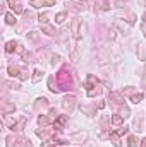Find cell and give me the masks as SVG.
I'll use <instances>...</instances> for the list:
<instances>
[{
  "instance_id": "obj_1",
  "label": "cell",
  "mask_w": 146,
  "mask_h": 147,
  "mask_svg": "<svg viewBox=\"0 0 146 147\" xmlns=\"http://www.w3.org/2000/svg\"><path fill=\"white\" fill-rule=\"evenodd\" d=\"M84 31H86V24L81 21V19H72V22H71V34H72L74 41H79L83 34H84Z\"/></svg>"
},
{
  "instance_id": "obj_2",
  "label": "cell",
  "mask_w": 146,
  "mask_h": 147,
  "mask_svg": "<svg viewBox=\"0 0 146 147\" xmlns=\"http://www.w3.org/2000/svg\"><path fill=\"white\" fill-rule=\"evenodd\" d=\"M7 147H33L29 139H24V137H14V135H9L5 139Z\"/></svg>"
},
{
  "instance_id": "obj_3",
  "label": "cell",
  "mask_w": 146,
  "mask_h": 147,
  "mask_svg": "<svg viewBox=\"0 0 146 147\" xmlns=\"http://www.w3.org/2000/svg\"><path fill=\"white\" fill-rule=\"evenodd\" d=\"M57 80L60 89H74V84L71 80V74H67V70H60L57 74Z\"/></svg>"
},
{
  "instance_id": "obj_4",
  "label": "cell",
  "mask_w": 146,
  "mask_h": 147,
  "mask_svg": "<svg viewBox=\"0 0 146 147\" xmlns=\"http://www.w3.org/2000/svg\"><path fill=\"white\" fill-rule=\"evenodd\" d=\"M74 12H84L88 9V0H71L67 3Z\"/></svg>"
},
{
  "instance_id": "obj_5",
  "label": "cell",
  "mask_w": 146,
  "mask_h": 147,
  "mask_svg": "<svg viewBox=\"0 0 146 147\" xmlns=\"http://www.w3.org/2000/svg\"><path fill=\"white\" fill-rule=\"evenodd\" d=\"M108 101L115 106V108H117V106H126V105H124L126 101H124V94H122V92H110Z\"/></svg>"
},
{
  "instance_id": "obj_6",
  "label": "cell",
  "mask_w": 146,
  "mask_h": 147,
  "mask_svg": "<svg viewBox=\"0 0 146 147\" xmlns=\"http://www.w3.org/2000/svg\"><path fill=\"white\" fill-rule=\"evenodd\" d=\"M62 108L71 113V111L76 108V98H74V96H65V98L62 99Z\"/></svg>"
},
{
  "instance_id": "obj_7",
  "label": "cell",
  "mask_w": 146,
  "mask_h": 147,
  "mask_svg": "<svg viewBox=\"0 0 146 147\" xmlns=\"http://www.w3.org/2000/svg\"><path fill=\"white\" fill-rule=\"evenodd\" d=\"M79 110L83 115H86V116H89V118H93V116H96V108L95 106H88V105H79Z\"/></svg>"
},
{
  "instance_id": "obj_8",
  "label": "cell",
  "mask_w": 146,
  "mask_h": 147,
  "mask_svg": "<svg viewBox=\"0 0 146 147\" xmlns=\"http://www.w3.org/2000/svg\"><path fill=\"white\" fill-rule=\"evenodd\" d=\"M110 9V3L107 0H95V12H105Z\"/></svg>"
},
{
  "instance_id": "obj_9",
  "label": "cell",
  "mask_w": 146,
  "mask_h": 147,
  "mask_svg": "<svg viewBox=\"0 0 146 147\" xmlns=\"http://www.w3.org/2000/svg\"><path fill=\"white\" fill-rule=\"evenodd\" d=\"M33 108H35L36 111L43 110V108H48V99H46L45 96H40V98H36V101H35Z\"/></svg>"
},
{
  "instance_id": "obj_10",
  "label": "cell",
  "mask_w": 146,
  "mask_h": 147,
  "mask_svg": "<svg viewBox=\"0 0 146 147\" xmlns=\"http://www.w3.org/2000/svg\"><path fill=\"white\" fill-rule=\"evenodd\" d=\"M52 134H53V130H50V128H36V135L40 139H45V140H50V137H52Z\"/></svg>"
},
{
  "instance_id": "obj_11",
  "label": "cell",
  "mask_w": 146,
  "mask_h": 147,
  "mask_svg": "<svg viewBox=\"0 0 146 147\" xmlns=\"http://www.w3.org/2000/svg\"><path fill=\"white\" fill-rule=\"evenodd\" d=\"M7 2H9V5L12 7V10H14L16 14H23V12H24V7H23L21 0H7Z\"/></svg>"
},
{
  "instance_id": "obj_12",
  "label": "cell",
  "mask_w": 146,
  "mask_h": 147,
  "mask_svg": "<svg viewBox=\"0 0 146 147\" xmlns=\"http://www.w3.org/2000/svg\"><path fill=\"white\" fill-rule=\"evenodd\" d=\"M136 55H138V60L146 62V45H143V43L138 45V48H136Z\"/></svg>"
},
{
  "instance_id": "obj_13",
  "label": "cell",
  "mask_w": 146,
  "mask_h": 147,
  "mask_svg": "<svg viewBox=\"0 0 146 147\" xmlns=\"http://www.w3.org/2000/svg\"><path fill=\"white\" fill-rule=\"evenodd\" d=\"M88 139V132H77V134H72L71 135V140L72 142H84Z\"/></svg>"
},
{
  "instance_id": "obj_14",
  "label": "cell",
  "mask_w": 146,
  "mask_h": 147,
  "mask_svg": "<svg viewBox=\"0 0 146 147\" xmlns=\"http://www.w3.org/2000/svg\"><path fill=\"white\" fill-rule=\"evenodd\" d=\"M2 111H3V115L14 113V111H16V106H14V103H9V101H2Z\"/></svg>"
},
{
  "instance_id": "obj_15",
  "label": "cell",
  "mask_w": 146,
  "mask_h": 147,
  "mask_svg": "<svg viewBox=\"0 0 146 147\" xmlns=\"http://www.w3.org/2000/svg\"><path fill=\"white\" fill-rule=\"evenodd\" d=\"M96 84H100L98 82V79L95 77V75H88V79H86V84H84V87H86V91H89L91 87H95Z\"/></svg>"
},
{
  "instance_id": "obj_16",
  "label": "cell",
  "mask_w": 146,
  "mask_h": 147,
  "mask_svg": "<svg viewBox=\"0 0 146 147\" xmlns=\"http://www.w3.org/2000/svg\"><path fill=\"white\" fill-rule=\"evenodd\" d=\"M102 91H103L102 84H96L95 87H91V89H89V91H86V92H88V96H89V98H95V96H100V94H102Z\"/></svg>"
},
{
  "instance_id": "obj_17",
  "label": "cell",
  "mask_w": 146,
  "mask_h": 147,
  "mask_svg": "<svg viewBox=\"0 0 146 147\" xmlns=\"http://www.w3.org/2000/svg\"><path fill=\"white\" fill-rule=\"evenodd\" d=\"M48 89H50L53 94H59V92H60V87H57V84H55V77H53V75L48 77Z\"/></svg>"
},
{
  "instance_id": "obj_18",
  "label": "cell",
  "mask_w": 146,
  "mask_h": 147,
  "mask_svg": "<svg viewBox=\"0 0 146 147\" xmlns=\"http://www.w3.org/2000/svg\"><path fill=\"white\" fill-rule=\"evenodd\" d=\"M108 137H110V142H112L115 147H120V146H122V144H120V137H119V134H117V132H110Z\"/></svg>"
},
{
  "instance_id": "obj_19",
  "label": "cell",
  "mask_w": 146,
  "mask_h": 147,
  "mask_svg": "<svg viewBox=\"0 0 146 147\" xmlns=\"http://www.w3.org/2000/svg\"><path fill=\"white\" fill-rule=\"evenodd\" d=\"M41 33H45V34H48V36H55V34H57L55 28H52L50 24H43V26H41Z\"/></svg>"
},
{
  "instance_id": "obj_20",
  "label": "cell",
  "mask_w": 146,
  "mask_h": 147,
  "mask_svg": "<svg viewBox=\"0 0 146 147\" xmlns=\"http://www.w3.org/2000/svg\"><path fill=\"white\" fill-rule=\"evenodd\" d=\"M24 125H26V118L23 116V118H19V120L16 121V125H14L12 130H14V132H23V130H24Z\"/></svg>"
},
{
  "instance_id": "obj_21",
  "label": "cell",
  "mask_w": 146,
  "mask_h": 147,
  "mask_svg": "<svg viewBox=\"0 0 146 147\" xmlns=\"http://www.w3.org/2000/svg\"><path fill=\"white\" fill-rule=\"evenodd\" d=\"M113 28H115V29H117V28H119V29H120V33H122V34H127V33H129V29H127V28H126V24H122V21H120V19H117V21H115V22H113Z\"/></svg>"
},
{
  "instance_id": "obj_22",
  "label": "cell",
  "mask_w": 146,
  "mask_h": 147,
  "mask_svg": "<svg viewBox=\"0 0 146 147\" xmlns=\"http://www.w3.org/2000/svg\"><path fill=\"white\" fill-rule=\"evenodd\" d=\"M17 46H19L17 41H7V45H5V53H12L14 50H17Z\"/></svg>"
},
{
  "instance_id": "obj_23",
  "label": "cell",
  "mask_w": 146,
  "mask_h": 147,
  "mask_svg": "<svg viewBox=\"0 0 146 147\" xmlns=\"http://www.w3.org/2000/svg\"><path fill=\"white\" fill-rule=\"evenodd\" d=\"M5 22H7L9 26H16L17 19H16V16H14L12 12H7V14H5Z\"/></svg>"
},
{
  "instance_id": "obj_24",
  "label": "cell",
  "mask_w": 146,
  "mask_h": 147,
  "mask_svg": "<svg viewBox=\"0 0 146 147\" xmlns=\"http://www.w3.org/2000/svg\"><path fill=\"white\" fill-rule=\"evenodd\" d=\"M139 144H141V142L138 140V137H136V135H129V137H127V146H129V147H138Z\"/></svg>"
},
{
  "instance_id": "obj_25",
  "label": "cell",
  "mask_w": 146,
  "mask_h": 147,
  "mask_svg": "<svg viewBox=\"0 0 146 147\" xmlns=\"http://www.w3.org/2000/svg\"><path fill=\"white\" fill-rule=\"evenodd\" d=\"M110 121H112V120H110V116H107V115H105V116H102V120H100V127H102L103 130H108V128H110V127H108Z\"/></svg>"
},
{
  "instance_id": "obj_26",
  "label": "cell",
  "mask_w": 146,
  "mask_h": 147,
  "mask_svg": "<svg viewBox=\"0 0 146 147\" xmlns=\"http://www.w3.org/2000/svg\"><path fill=\"white\" fill-rule=\"evenodd\" d=\"M122 94L131 98V96H134V94H136V87H132V86H129V87H124V89H122Z\"/></svg>"
},
{
  "instance_id": "obj_27",
  "label": "cell",
  "mask_w": 146,
  "mask_h": 147,
  "mask_svg": "<svg viewBox=\"0 0 146 147\" xmlns=\"http://www.w3.org/2000/svg\"><path fill=\"white\" fill-rule=\"evenodd\" d=\"M143 98H145V94H143V92H136L134 96H131V101H132L134 105H139V103L143 101Z\"/></svg>"
},
{
  "instance_id": "obj_28",
  "label": "cell",
  "mask_w": 146,
  "mask_h": 147,
  "mask_svg": "<svg viewBox=\"0 0 146 147\" xmlns=\"http://www.w3.org/2000/svg\"><path fill=\"white\" fill-rule=\"evenodd\" d=\"M48 123H50V118L48 116H45V115H40L38 116V125L40 127H46Z\"/></svg>"
},
{
  "instance_id": "obj_29",
  "label": "cell",
  "mask_w": 146,
  "mask_h": 147,
  "mask_svg": "<svg viewBox=\"0 0 146 147\" xmlns=\"http://www.w3.org/2000/svg\"><path fill=\"white\" fill-rule=\"evenodd\" d=\"M7 72H9V75H10V77H19V72H21V69H17V67H14V65H9Z\"/></svg>"
},
{
  "instance_id": "obj_30",
  "label": "cell",
  "mask_w": 146,
  "mask_h": 147,
  "mask_svg": "<svg viewBox=\"0 0 146 147\" xmlns=\"http://www.w3.org/2000/svg\"><path fill=\"white\" fill-rule=\"evenodd\" d=\"M119 115L126 120V118H129V116H131V111H129L127 106H120V108H119Z\"/></svg>"
},
{
  "instance_id": "obj_31",
  "label": "cell",
  "mask_w": 146,
  "mask_h": 147,
  "mask_svg": "<svg viewBox=\"0 0 146 147\" xmlns=\"http://www.w3.org/2000/svg\"><path fill=\"white\" fill-rule=\"evenodd\" d=\"M65 19H67V14H65V12H59V14L55 16V22H57V24H64Z\"/></svg>"
},
{
  "instance_id": "obj_32",
  "label": "cell",
  "mask_w": 146,
  "mask_h": 147,
  "mask_svg": "<svg viewBox=\"0 0 146 147\" xmlns=\"http://www.w3.org/2000/svg\"><path fill=\"white\" fill-rule=\"evenodd\" d=\"M23 60H24L26 63H35V62H36V60H35V57H33V53H28V51H24Z\"/></svg>"
},
{
  "instance_id": "obj_33",
  "label": "cell",
  "mask_w": 146,
  "mask_h": 147,
  "mask_svg": "<svg viewBox=\"0 0 146 147\" xmlns=\"http://www.w3.org/2000/svg\"><path fill=\"white\" fill-rule=\"evenodd\" d=\"M122 121H124V118H122V116H120L119 113L112 116V123H113L115 127H120V125H122Z\"/></svg>"
},
{
  "instance_id": "obj_34",
  "label": "cell",
  "mask_w": 146,
  "mask_h": 147,
  "mask_svg": "<svg viewBox=\"0 0 146 147\" xmlns=\"http://www.w3.org/2000/svg\"><path fill=\"white\" fill-rule=\"evenodd\" d=\"M41 79H43V72H41V70H35V72H33V75H31V80L36 84V82H40Z\"/></svg>"
},
{
  "instance_id": "obj_35",
  "label": "cell",
  "mask_w": 146,
  "mask_h": 147,
  "mask_svg": "<svg viewBox=\"0 0 146 147\" xmlns=\"http://www.w3.org/2000/svg\"><path fill=\"white\" fill-rule=\"evenodd\" d=\"M110 7H115V9H122L124 7V0H108Z\"/></svg>"
},
{
  "instance_id": "obj_36",
  "label": "cell",
  "mask_w": 146,
  "mask_h": 147,
  "mask_svg": "<svg viewBox=\"0 0 146 147\" xmlns=\"http://www.w3.org/2000/svg\"><path fill=\"white\" fill-rule=\"evenodd\" d=\"M71 60L72 62L79 60V50H77V46H72V50H71Z\"/></svg>"
},
{
  "instance_id": "obj_37",
  "label": "cell",
  "mask_w": 146,
  "mask_h": 147,
  "mask_svg": "<svg viewBox=\"0 0 146 147\" xmlns=\"http://www.w3.org/2000/svg\"><path fill=\"white\" fill-rule=\"evenodd\" d=\"M48 19H50V16L48 14H40L38 16V22L43 26V24H48Z\"/></svg>"
},
{
  "instance_id": "obj_38",
  "label": "cell",
  "mask_w": 146,
  "mask_h": 147,
  "mask_svg": "<svg viewBox=\"0 0 146 147\" xmlns=\"http://www.w3.org/2000/svg\"><path fill=\"white\" fill-rule=\"evenodd\" d=\"M31 5L36 7V9H40V7H46V0H31Z\"/></svg>"
},
{
  "instance_id": "obj_39",
  "label": "cell",
  "mask_w": 146,
  "mask_h": 147,
  "mask_svg": "<svg viewBox=\"0 0 146 147\" xmlns=\"http://www.w3.org/2000/svg\"><path fill=\"white\" fill-rule=\"evenodd\" d=\"M50 58H52V60H50V63H52L53 67H55L57 63H60V60H62V58H60V55H57V53H53V55H50Z\"/></svg>"
},
{
  "instance_id": "obj_40",
  "label": "cell",
  "mask_w": 146,
  "mask_h": 147,
  "mask_svg": "<svg viewBox=\"0 0 146 147\" xmlns=\"http://www.w3.org/2000/svg\"><path fill=\"white\" fill-rule=\"evenodd\" d=\"M48 118L50 120H57L59 118V113H57L55 108H48Z\"/></svg>"
},
{
  "instance_id": "obj_41",
  "label": "cell",
  "mask_w": 146,
  "mask_h": 147,
  "mask_svg": "<svg viewBox=\"0 0 146 147\" xmlns=\"http://www.w3.org/2000/svg\"><path fill=\"white\" fill-rule=\"evenodd\" d=\"M3 86H7V87H10V89H19V87H21V86H19L17 82H14V80H5Z\"/></svg>"
},
{
  "instance_id": "obj_42",
  "label": "cell",
  "mask_w": 146,
  "mask_h": 147,
  "mask_svg": "<svg viewBox=\"0 0 146 147\" xmlns=\"http://www.w3.org/2000/svg\"><path fill=\"white\" fill-rule=\"evenodd\" d=\"M29 77V72L26 70V69H21V72H19V80H26Z\"/></svg>"
},
{
  "instance_id": "obj_43",
  "label": "cell",
  "mask_w": 146,
  "mask_h": 147,
  "mask_svg": "<svg viewBox=\"0 0 146 147\" xmlns=\"http://www.w3.org/2000/svg\"><path fill=\"white\" fill-rule=\"evenodd\" d=\"M126 21H127L129 24H134V22H136V16H134V14H127V19H126Z\"/></svg>"
},
{
  "instance_id": "obj_44",
  "label": "cell",
  "mask_w": 146,
  "mask_h": 147,
  "mask_svg": "<svg viewBox=\"0 0 146 147\" xmlns=\"http://www.w3.org/2000/svg\"><path fill=\"white\" fill-rule=\"evenodd\" d=\"M108 38L110 39H115V38H117V29H115V28H112L108 31Z\"/></svg>"
},
{
  "instance_id": "obj_45",
  "label": "cell",
  "mask_w": 146,
  "mask_h": 147,
  "mask_svg": "<svg viewBox=\"0 0 146 147\" xmlns=\"http://www.w3.org/2000/svg\"><path fill=\"white\" fill-rule=\"evenodd\" d=\"M127 132H129V127H120V128H119V132H117V134H119V135H126V134H127Z\"/></svg>"
},
{
  "instance_id": "obj_46",
  "label": "cell",
  "mask_w": 146,
  "mask_h": 147,
  "mask_svg": "<svg viewBox=\"0 0 146 147\" xmlns=\"http://www.w3.org/2000/svg\"><path fill=\"white\" fill-rule=\"evenodd\" d=\"M95 108H96V110H103V108H105V103H103V101H98V103L95 105Z\"/></svg>"
},
{
  "instance_id": "obj_47",
  "label": "cell",
  "mask_w": 146,
  "mask_h": 147,
  "mask_svg": "<svg viewBox=\"0 0 146 147\" xmlns=\"http://www.w3.org/2000/svg\"><path fill=\"white\" fill-rule=\"evenodd\" d=\"M16 51H17V53H21V55H24V48H23V46H21V45H19V46H17V50H16Z\"/></svg>"
},
{
  "instance_id": "obj_48",
  "label": "cell",
  "mask_w": 146,
  "mask_h": 147,
  "mask_svg": "<svg viewBox=\"0 0 146 147\" xmlns=\"http://www.w3.org/2000/svg\"><path fill=\"white\" fill-rule=\"evenodd\" d=\"M55 2H57V0H46V7H52V5H55Z\"/></svg>"
},
{
  "instance_id": "obj_49",
  "label": "cell",
  "mask_w": 146,
  "mask_h": 147,
  "mask_svg": "<svg viewBox=\"0 0 146 147\" xmlns=\"http://www.w3.org/2000/svg\"><path fill=\"white\" fill-rule=\"evenodd\" d=\"M141 31L145 33V36H146V21L145 22H141Z\"/></svg>"
},
{
  "instance_id": "obj_50",
  "label": "cell",
  "mask_w": 146,
  "mask_h": 147,
  "mask_svg": "<svg viewBox=\"0 0 146 147\" xmlns=\"http://www.w3.org/2000/svg\"><path fill=\"white\" fill-rule=\"evenodd\" d=\"M28 36L31 38V39H36V31H31V33H29Z\"/></svg>"
},
{
  "instance_id": "obj_51",
  "label": "cell",
  "mask_w": 146,
  "mask_h": 147,
  "mask_svg": "<svg viewBox=\"0 0 146 147\" xmlns=\"http://www.w3.org/2000/svg\"><path fill=\"white\" fill-rule=\"evenodd\" d=\"M139 146H141V147H146V137L141 140V144H139Z\"/></svg>"
},
{
  "instance_id": "obj_52",
  "label": "cell",
  "mask_w": 146,
  "mask_h": 147,
  "mask_svg": "<svg viewBox=\"0 0 146 147\" xmlns=\"http://www.w3.org/2000/svg\"><path fill=\"white\" fill-rule=\"evenodd\" d=\"M141 2H143V5H146V0H141Z\"/></svg>"
},
{
  "instance_id": "obj_53",
  "label": "cell",
  "mask_w": 146,
  "mask_h": 147,
  "mask_svg": "<svg viewBox=\"0 0 146 147\" xmlns=\"http://www.w3.org/2000/svg\"><path fill=\"white\" fill-rule=\"evenodd\" d=\"M145 19H146V14H145Z\"/></svg>"
}]
</instances>
